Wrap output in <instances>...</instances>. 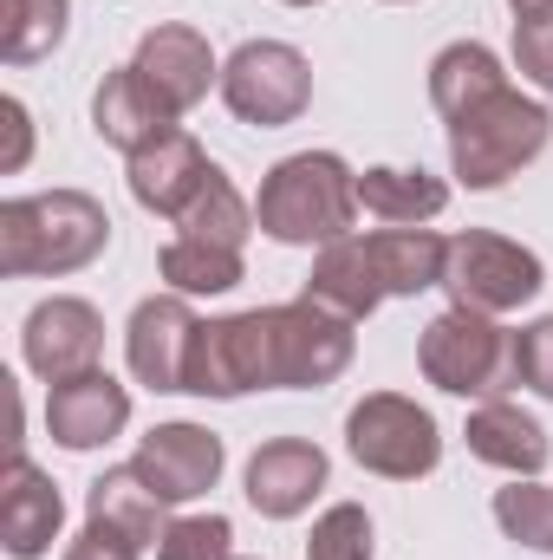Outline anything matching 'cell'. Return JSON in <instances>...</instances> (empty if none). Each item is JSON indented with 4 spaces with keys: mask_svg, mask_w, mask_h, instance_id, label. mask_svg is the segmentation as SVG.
Instances as JSON below:
<instances>
[{
    "mask_svg": "<svg viewBox=\"0 0 553 560\" xmlns=\"http://www.w3.org/2000/svg\"><path fill=\"white\" fill-rule=\"evenodd\" d=\"M515 385L541 392V398L553 405V313L515 332Z\"/></svg>",
    "mask_w": 553,
    "mask_h": 560,
    "instance_id": "4dcf8cb0",
    "label": "cell"
},
{
    "mask_svg": "<svg viewBox=\"0 0 553 560\" xmlns=\"http://www.w3.org/2000/svg\"><path fill=\"white\" fill-rule=\"evenodd\" d=\"M299 300H313V306H326V313H339V319H372L391 293H385V275H378V261H372V242L365 235H345V242H326L319 248V261H313V275H306V293Z\"/></svg>",
    "mask_w": 553,
    "mask_h": 560,
    "instance_id": "ac0fdd59",
    "label": "cell"
},
{
    "mask_svg": "<svg viewBox=\"0 0 553 560\" xmlns=\"http://www.w3.org/2000/svg\"><path fill=\"white\" fill-rule=\"evenodd\" d=\"M66 13L72 0H0V59L7 66H33L66 39Z\"/></svg>",
    "mask_w": 553,
    "mask_h": 560,
    "instance_id": "4316f807",
    "label": "cell"
},
{
    "mask_svg": "<svg viewBox=\"0 0 553 560\" xmlns=\"http://www.w3.org/2000/svg\"><path fill=\"white\" fill-rule=\"evenodd\" d=\"M131 66H138L143 79H150V92L183 118V112H196L202 98H209V85H222V66H215V52H209V39L196 33V26H150L138 39V52H131Z\"/></svg>",
    "mask_w": 553,
    "mask_h": 560,
    "instance_id": "4fadbf2b",
    "label": "cell"
},
{
    "mask_svg": "<svg viewBox=\"0 0 553 560\" xmlns=\"http://www.w3.org/2000/svg\"><path fill=\"white\" fill-rule=\"evenodd\" d=\"M131 423V392L111 372H79L46 392V430L59 450H98Z\"/></svg>",
    "mask_w": 553,
    "mask_h": 560,
    "instance_id": "5bb4252c",
    "label": "cell"
},
{
    "mask_svg": "<svg viewBox=\"0 0 553 560\" xmlns=\"http://www.w3.org/2000/svg\"><path fill=\"white\" fill-rule=\"evenodd\" d=\"M416 365L449 398H495L515 385V332L495 326L489 313L443 306L416 339Z\"/></svg>",
    "mask_w": 553,
    "mask_h": 560,
    "instance_id": "277c9868",
    "label": "cell"
},
{
    "mask_svg": "<svg viewBox=\"0 0 553 560\" xmlns=\"http://www.w3.org/2000/svg\"><path fill=\"white\" fill-rule=\"evenodd\" d=\"M548 138H553L548 105H534L508 85V92L482 98L475 112L449 118V170L469 189H502L515 170H528L548 150Z\"/></svg>",
    "mask_w": 553,
    "mask_h": 560,
    "instance_id": "3957f363",
    "label": "cell"
},
{
    "mask_svg": "<svg viewBox=\"0 0 553 560\" xmlns=\"http://www.w3.org/2000/svg\"><path fill=\"white\" fill-rule=\"evenodd\" d=\"M358 209L378 215V222H391V229H423V222H436L449 209V183L430 176V170H391V163H378V170L358 176Z\"/></svg>",
    "mask_w": 553,
    "mask_h": 560,
    "instance_id": "7402d4cb",
    "label": "cell"
},
{
    "mask_svg": "<svg viewBox=\"0 0 553 560\" xmlns=\"http://www.w3.org/2000/svg\"><path fill=\"white\" fill-rule=\"evenodd\" d=\"M131 469H138L163 502H196L222 476V436L202 430V423H156L138 443Z\"/></svg>",
    "mask_w": 553,
    "mask_h": 560,
    "instance_id": "7c38bea8",
    "label": "cell"
},
{
    "mask_svg": "<svg viewBox=\"0 0 553 560\" xmlns=\"http://www.w3.org/2000/svg\"><path fill=\"white\" fill-rule=\"evenodd\" d=\"M209 176H215V163L202 156V143L189 138V131H169V138L143 143L138 156H131V196L150 215H163V222H176Z\"/></svg>",
    "mask_w": 553,
    "mask_h": 560,
    "instance_id": "e0dca14e",
    "label": "cell"
},
{
    "mask_svg": "<svg viewBox=\"0 0 553 560\" xmlns=\"http://www.w3.org/2000/svg\"><path fill=\"white\" fill-rule=\"evenodd\" d=\"M515 20H553V0H508Z\"/></svg>",
    "mask_w": 553,
    "mask_h": 560,
    "instance_id": "e575fe53",
    "label": "cell"
},
{
    "mask_svg": "<svg viewBox=\"0 0 553 560\" xmlns=\"http://www.w3.org/2000/svg\"><path fill=\"white\" fill-rule=\"evenodd\" d=\"M92 131L111 143V150L138 156L143 143H156V138L176 131V112L150 92V79H143L138 66H118V72H105V85L92 92Z\"/></svg>",
    "mask_w": 553,
    "mask_h": 560,
    "instance_id": "d6986e66",
    "label": "cell"
},
{
    "mask_svg": "<svg viewBox=\"0 0 553 560\" xmlns=\"http://www.w3.org/2000/svg\"><path fill=\"white\" fill-rule=\"evenodd\" d=\"M176 229H183V235H196V242H215V248H242L261 222H255V209L242 202V189L215 170V176L196 189V202L176 215Z\"/></svg>",
    "mask_w": 553,
    "mask_h": 560,
    "instance_id": "d4e9b609",
    "label": "cell"
},
{
    "mask_svg": "<svg viewBox=\"0 0 553 560\" xmlns=\"http://www.w3.org/2000/svg\"><path fill=\"white\" fill-rule=\"evenodd\" d=\"M365 242H372V261L385 275V293H430V287H443V261H449L443 235H430V229H378Z\"/></svg>",
    "mask_w": 553,
    "mask_h": 560,
    "instance_id": "cb8c5ba5",
    "label": "cell"
},
{
    "mask_svg": "<svg viewBox=\"0 0 553 560\" xmlns=\"http://www.w3.org/2000/svg\"><path fill=\"white\" fill-rule=\"evenodd\" d=\"M274 319V392H319L352 365V319L293 300V306H268Z\"/></svg>",
    "mask_w": 553,
    "mask_h": 560,
    "instance_id": "9c48e42d",
    "label": "cell"
},
{
    "mask_svg": "<svg viewBox=\"0 0 553 560\" xmlns=\"http://www.w3.org/2000/svg\"><path fill=\"white\" fill-rule=\"evenodd\" d=\"M85 522L92 528H105V535H118V541H131V548H156L163 541V495L143 482L138 469L125 463V469H105L92 489H85Z\"/></svg>",
    "mask_w": 553,
    "mask_h": 560,
    "instance_id": "44dd1931",
    "label": "cell"
},
{
    "mask_svg": "<svg viewBox=\"0 0 553 560\" xmlns=\"http://www.w3.org/2000/svg\"><path fill=\"white\" fill-rule=\"evenodd\" d=\"M143 548H131V541H118V535H105V528H92L85 522V535L66 548V560H138Z\"/></svg>",
    "mask_w": 553,
    "mask_h": 560,
    "instance_id": "836d02e7",
    "label": "cell"
},
{
    "mask_svg": "<svg viewBox=\"0 0 553 560\" xmlns=\"http://www.w3.org/2000/svg\"><path fill=\"white\" fill-rule=\"evenodd\" d=\"M462 436H469V456L489 463V469H508V476H541L548 469V430L508 398H482L469 411Z\"/></svg>",
    "mask_w": 553,
    "mask_h": 560,
    "instance_id": "ffe728a7",
    "label": "cell"
},
{
    "mask_svg": "<svg viewBox=\"0 0 553 560\" xmlns=\"http://www.w3.org/2000/svg\"><path fill=\"white\" fill-rule=\"evenodd\" d=\"M495 522H502V535H508V541L553 555V489H548V482L515 476L508 489H495Z\"/></svg>",
    "mask_w": 553,
    "mask_h": 560,
    "instance_id": "83f0119b",
    "label": "cell"
},
{
    "mask_svg": "<svg viewBox=\"0 0 553 560\" xmlns=\"http://www.w3.org/2000/svg\"><path fill=\"white\" fill-rule=\"evenodd\" d=\"M196 332L202 319L189 313L183 293H150L138 300L131 326H125V359L150 392H189V359H196Z\"/></svg>",
    "mask_w": 553,
    "mask_h": 560,
    "instance_id": "8fae6325",
    "label": "cell"
},
{
    "mask_svg": "<svg viewBox=\"0 0 553 560\" xmlns=\"http://www.w3.org/2000/svg\"><path fill=\"white\" fill-rule=\"evenodd\" d=\"M548 287V268L534 248L508 242V235H489V229H462L449 235V261H443V293L449 306H469V313H515L528 306L534 293Z\"/></svg>",
    "mask_w": 553,
    "mask_h": 560,
    "instance_id": "5b68a950",
    "label": "cell"
},
{
    "mask_svg": "<svg viewBox=\"0 0 553 560\" xmlns=\"http://www.w3.org/2000/svg\"><path fill=\"white\" fill-rule=\"evenodd\" d=\"M20 352L26 365L59 385V378H79V372H98V352H105V319L92 300L79 293H52L26 313V332H20Z\"/></svg>",
    "mask_w": 553,
    "mask_h": 560,
    "instance_id": "30bf717a",
    "label": "cell"
},
{
    "mask_svg": "<svg viewBox=\"0 0 553 560\" xmlns=\"http://www.w3.org/2000/svg\"><path fill=\"white\" fill-rule=\"evenodd\" d=\"M515 72L553 92V20H515Z\"/></svg>",
    "mask_w": 553,
    "mask_h": 560,
    "instance_id": "1f68e13d",
    "label": "cell"
},
{
    "mask_svg": "<svg viewBox=\"0 0 553 560\" xmlns=\"http://www.w3.org/2000/svg\"><path fill=\"white\" fill-rule=\"evenodd\" d=\"M326 489V450L306 436H274L248 456V502L268 522H293Z\"/></svg>",
    "mask_w": 553,
    "mask_h": 560,
    "instance_id": "2e32d148",
    "label": "cell"
},
{
    "mask_svg": "<svg viewBox=\"0 0 553 560\" xmlns=\"http://www.w3.org/2000/svg\"><path fill=\"white\" fill-rule=\"evenodd\" d=\"M255 222H261V235H274V242H286V248L345 242L352 222H358V176H352L345 156H332V150L280 156L274 170L261 176Z\"/></svg>",
    "mask_w": 553,
    "mask_h": 560,
    "instance_id": "7a4b0ae2",
    "label": "cell"
},
{
    "mask_svg": "<svg viewBox=\"0 0 553 560\" xmlns=\"http://www.w3.org/2000/svg\"><path fill=\"white\" fill-rule=\"evenodd\" d=\"M0 125H7V143H0V176H13V170H26V156H33V118H26V105H20V98H0Z\"/></svg>",
    "mask_w": 553,
    "mask_h": 560,
    "instance_id": "d6a6232c",
    "label": "cell"
},
{
    "mask_svg": "<svg viewBox=\"0 0 553 560\" xmlns=\"http://www.w3.org/2000/svg\"><path fill=\"white\" fill-rule=\"evenodd\" d=\"M286 7H319V0H286Z\"/></svg>",
    "mask_w": 553,
    "mask_h": 560,
    "instance_id": "d590c367",
    "label": "cell"
},
{
    "mask_svg": "<svg viewBox=\"0 0 553 560\" xmlns=\"http://www.w3.org/2000/svg\"><path fill=\"white\" fill-rule=\"evenodd\" d=\"M222 98H228V112H235L242 125L280 131V125H293V118L313 105V66H306V52L286 46V39H248V46H235L228 66H222Z\"/></svg>",
    "mask_w": 553,
    "mask_h": 560,
    "instance_id": "52a82bcc",
    "label": "cell"
},
{
    "mask_svg": "<svg viewBox=\"0 0 553 560\" xmlns=\"http://www.w3.org/2000/svg\"><path fill=\"white\" fill-rule=\"evenodd\" d=\"M189 392L196 398H242V392H274V319L268 306L209 319L196 332L189 359Z\"/></svg>",
    "mask_w": 553,
    "mask_h": 560,
    "instance_id": "ba28073f",
    "label": "cell"
},
{
    "mask_svg": "<svg viewBox=\"0 0 553 560\" xmlns=\"http://www.w3.org/2000/svg\"><path fill=\"white\" fill-rule=\"evenodd\" d=\"M228 548H235L228 515H183V522H169V528H163L156 560H235Z\"/></svg>",
    "mask_w": 553,
    "mask_h": 560,
    "instance_id": "f546056e",
    "label": "cell"
},
{
    "mask_svg": "<svg viewBox=\"0 0 553 560\" xmlns=\"http://www.w3.org/2000/svg\"><path fill=\"white\" fill-rule=\"evenodd\" d=\"M345 450L358 456V469L372 476H391V482H416L443 463V436H436V418L404 398V392H372L352 405L345 418Z\"/></svg>",
    "mask_w": 553,
    "mask_h": 560,
    "instance_id": "8992f818",
    "label": "cell"
},
{
    "mask_svg": "<svg viewBox=\"0 0 553 560\" xmlns=\"http://www.w3.org/2000/svg\"><path fill=\"white\" fill-rule=\"evenodd\" d=\"M495 92H508V72H502V59L482 39H456V46H443L430 59V105L443 118H462V112H475Z\"/></svg>",
    "mask_w": 553,
    "mask_h": 560,
    "instance_id": "603a6c76",
    "label": "cell"
},
{
    "mask_svg": "<svg viewBox=\"0 0 553 560\" xmlns=\"http://www.w3.org/2000/svg\"><path fill=\"white\" fill-rule=\"evenodd\" d=\"M372 515L358 502H332L306 535V560H372Z\"/></svg>",
    "mask_w": 553,
    "mask_h": 560,
    "instance_id": "f1b7e54d",
    "label": "cell"
},
{
    "mask_svg": "<svg viewBox=\"0 0 553 560\" xmlns=\"http://www.w3.org/2000/svg\"><path fill=\"white\" fill-rule=\"evenodd\" d=\"M156 275L169 280L183 300H189V293H228V287H242V248H215V242L176 235V242L156 255Z\"/></svg>",
    "mask_w": 553,
    "mask_h": 560,
    "instance_id": "484cf974",
    "label": "cell"
},
{
    "mask_svg": "<svg viewBox=\"0 0 553 560\" xmlns=\"http://www.w3.org/2000/svg\"><path fill=\"white\" fill-rule=\"evenodd\" d=\"M66 528V495L52 489V476L13 450L7 482H0V548L13 560H39Z\"/></svg>",
    "mask_w": 553,
    "mask_h": 560,
    "instance_id": "9a60e30c",
    "label": "cell"
},
{
    "mask_svg": "<svg viewBox=\"0 0 553 560\" xmlns=\"http://www.w3.org/2000/svg\"><path fill=\"white\" fill-rule=\"evenodd\" d=\"M111 215L85 189H46V196H13L0 202V275H79L105 255Z\"/></svg>",
    "mask_w": 553,
    "mask_h": 560,
    "instance_id": "6da1fadb",
    "label": "cell"
}]
</instances>
